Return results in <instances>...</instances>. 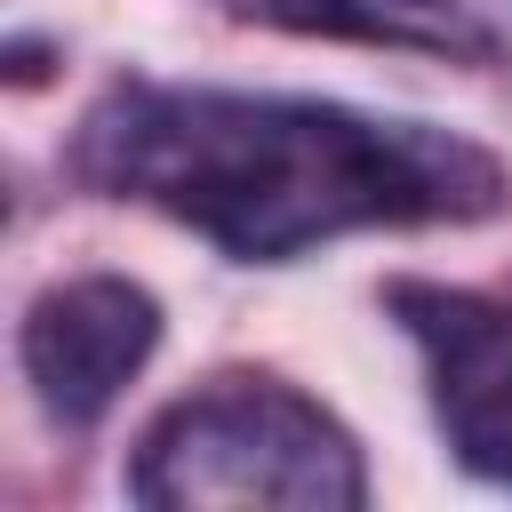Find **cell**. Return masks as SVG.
<instances>
[{
  "instance_id": "6da1fadb",
  "label": "cell",
  "mask_w": 512,
  "mask_h": 512,
  "mask_svg": "<svg viewBox=\"0 0 512 512\" xmlns=\"http://www.w3.org/2000/svg\"><path fill=\"white\" fill-rule=\"evenodd\" d=\"M64 168L104 200L192 224L232 264H296L344 232L480 224L512 208V168L456 128L168 80L104 88L72 128Z\"/></svg>"
},
{
  "instance_id": "7a4b0ae2",
  "label": "cell",
  "mask_w": 512,
  "mask_h": 512,
  "mask_svg": "<svg viewBox=\"0 0 512 512\" xmlns=\"http://www.w3.org/2000/svg\"><path fill=\"white\" fill-rule=\"evenodd\" d=\"M128 496L152 512L200 504H288V512H352L368 504V472L352 432L280 376H216L184 392L128 456Z\"/></svg>"
},
{
  "instance_id": "3957f363",
  "label": "cell",
  "mask_w": 512,
  "mask_h": 512,
  "mask_svg": "<svg viewBox=\"0 0 512 512\" xmlns=\"http://www.w3.org/2000/svg\"><path fill=\"white\" fill-rule=\"evenodd\" d=\"M384 304L424 352L432 408L456 464L512 488V304L440 280H392Z\"/></svg>"
},
{
  "instance_id": "277c9868",
  "label": "cell",
  "mask_w": 512,
  "mask_h": 512,
  "mask_svg": "<svg viewBox=\"0 0 512 512\" xmlns=\"http://www.w3.org/2000/svg\"><path fill=\"white\" fill-rule=\"evenodd\" d=\"M152 344H160V304H152V288L120 280V272L40 288L16 328V360L32 376V400L56 424H96L128 392V376L152 360Z\"/></svg>"
},
{
  "instance_id": "5b68a950",
  "label": "cell",
  "mask_w": 512,
  "mask_h": 512,
  "mask_svg": "<svg viewBox=\"0 0 512 512\" xmlns=\"http://www.w3.org/2000/svg\"><path fill=\"white\" fill-rule=\"evenodd\" d=\"M240 24L312 32V40H360V48H416L456 64L512 56V8L504 0H216Z\"/></svg>"
}]
</instances>
